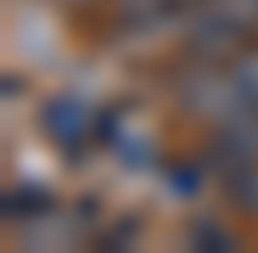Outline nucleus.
Masks as SVG:
<instances>
[{"mask_svg":"<svg viewBox=\"0 0 258 253\" xmlns=\"http://www.w3.org/2000/svg\"><path fill=\"white\" fill-rule=\"evenodd\" d=\"M219 152L236 158V163H252L258 158V107L241 113V118H230L225 130H219Z\"/></svg>","mask_w":258,"mask_h":253,"instance_id":"obj_2","label":"nucleus"},{"mask_svg":"<svg viewBox=\"0 0 258 253\" xmlns=\"http://www.w3.org/2000/svg\"><path fill=\"white\" fill-rule=\"evenodd\" d=\"M45 130H51L56 141H84V130H90V113H84L79 102H56V107L45 113Z\"/></svg>","mask_w":258,"mask_h":253,"instance_id":"obj_3","label":"nucleus"},{"mask_svg":"<svg viewBox=\"0 0 258 253\" xmlns=\"http://www.w3.org/2000/svg\"><path fill=\"white\" fill-rule=\"evenodd\" d=\"M123 17H141V23H168V17H180L185 6H197V0H118Z\"/></svg>","mask_w":258,"mask_h":253,"instance_id":"obj_4","label":"nucleus"},{"mask_svg":"<svg viewBox=\"0 0 258 253\" xmlns=\"http://www.w3.org/2000/svg\"><path fill=\"white\" fill-rule=\"evenodd\" d=\"M62 6H84V0H62Z\"/></svg>","mask_w":258,"mask_h":253,"instance_id":"obj_7","label":"nucleus"},{"mask_svg":"<svg viewBox=\"0 0 258 253\" xmlns=\"http://www.w3.org/2000/svg\"><path fill=\"white\" fill-rule=\"evenodd\" d=\"M230 73L241 79V90H247L252 107H258V45H241V51L230 57Z\"/></svg>","mask_w":258,"mask_h":253,"instance_id":"obj_5","label":"nucleus"},{"mask_svg":"<svg viewBox=\"0 0 258 253\" xmlns=\"http://www.w3.org/2000/svg\"><path fill=\"white\" fill-rule=\"evenodd\" d=\"M230 191H236V203H241V208H252V214H258V163H247V169H241V175L230 180Z\"/></svg>","mask_w":258,"mask_h":253,"instance_id":"obj_6","label":"nucleus"},{"mask_svg":"<svg viewBox=\"0 0 258 253\" xmlns=\"http://www.w3.org/2000/svg\"><path fill=\"white\" fill-rule=\"evenodd\" d=\"M180 107H185L191 118L213 124V130H225L230 118L252 113V96L241 90V79H236L230 62H225V68H191V73L180 79Z\"/></svg>","mask_w":258,"mask_h":253,"instance_id":"obj_1","label":"nucleus"}]
</instances>
